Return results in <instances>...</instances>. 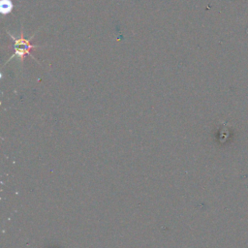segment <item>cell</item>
Listing matches in <instances>:
<instances>
[{
	"instance_id": "6da1fadb",
	"label": "cell",
	"mask_w": 248,
	"mask_h": 248,
	"mask_svg": "<svg viewBox=\"0 0 248 248\" xmlns=\"http://www.w3.org/2000/svg\"><path fill=\"white\" fill-rule=\"evenodd\" d=\"M13 9V4L10 0H2L1 1V12L2 14H9Z\"/></svg>"
}]
</instances>
